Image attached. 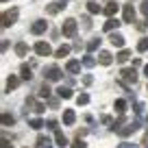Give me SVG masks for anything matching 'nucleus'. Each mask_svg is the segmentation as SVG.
<instances>
[{"label": "nucleus", "mask_w": 148, "mask_h": 148, "mask_svg": "<svg viewBox=\"0 0 148 148\" xmlns=\"http://www.w3.org/2000/svg\"><path fill=\"white\" fill-rule=\"evenodd\" d=\"M137 50H139V52H146V50H148V37L139 39V44H137Z\"/></svg>", "instance_id": "obj_31"}, {"label": "nucleus", "mask_w": 148, "mask_h": 148, "mask_svg": "<svg viewBox=\"0 0 148 148\" xmlns=\"http://www.w3.org/2000/svg\"><path fill=\"white\" fill-rule=\"evenodd\" d=\"M83 65L85 68H94V65H96V59H94L92 55H85L83 57Z\"/></svg>", "instance_id": "obj_27"}, {"label": "nucleus", "mask_w": 148, "mask_h": 148, "mask_svg": "<svg viewBox=\"0 0 148 148\" xmlns=\"http://www.w3.org/2000/svg\"><path fill=\"white\" fill-rule=\"evenodd\" d=\"M129 57H131V52H129V50H120L116 59H118V63H126V59H129Z\"/></svg>", "instance_id": "obj_25"}, {"label": "nucleus", "mask_w": 148, "mask_h": 148, "mask_svg": "<svg viewBox=\"0 0 148 148\" xmlns=\"http://www.w3.org/2000/svg\"><path fill=\"white\" fill-rule=\"evenodd\" d=\"M65 7H68V2H63V0H59V2H50V5H46V13L48 15H57L59 11H63Z\"/></svg>", "instance_id": "obj_4"}, {"label": "nucleus", "mask_w": 148, "mask_h": 148, "mask_svg": "<svg viewBox=\"0 0 148 148\" xmlns=\"http://www.w3.org/2000/svg\"><path fill=\"white\" fill-rule=\"evenodd\" d=\"M116 111L118 113H124L126 111V102L124 100H116Z\"/></svg>", "instance_id": "obj_32"}, {"label": "nucleus", "mask_w": 148, "mask_h": 148, "mask_svg": "<svg viewBox=\"0 0 148 148\" xmlns=\"http://www.w3.org/2000/svg\"><path fill=\"white\" fill-rule=\"evenodd\" d=\"M39 96H42V98H50V87H48L46 83L39 87Z\"/></svg>", "instance_id": "obj_30"}, {"label": "nucleus", "mask_w": 148, "mask_h": 148, "mask_svg": "<svg viewBox=\"0 0 148 148\" xmlns=\"http://www.w3.org/2000/svg\"><path fill=\"white\" fill-rule=\"evenodd\" d=\"M2 124H5V126H13L15 124V118L11 116V113H2Z\"/></svg>", "instance_id": "obj_24"}, {"label": "nucleus", "mask_w": 148, "mask_h": 148, "mask_svg": "<svg viewBox=\"0 0 148 148\" xmlns=\"http://www.w3.org/2000/svg\"><path fill=\"white\" fill-rule=\"evenodd\" d=\"M137 129H139V122L133 120V122H129L126 126H120V129H118V135H120V137H129V135H133Z\"/></svg>", "instance_id": "obj_3"}, {"label": "nucleus", "mask_w": 148, "mask_h": 148, "mask_svg": "<svg viewBox=\"0 0 148 148\" xmlns=\"http://www.w3.org/2000/svg\"><path fill=\"white\" fill-rule=\"evenodd\" d=\"M144 74H146V76H148V65H144Z\"/></svg>", "instance_id": "obj_43"}, {"label": "nucleus", "mask_w": 148, "mask_h": 148, "mask_svg": "<svg viewBox=\"0 0 148 148\" xmlns=\"http://www.w3.org/2000/svg\"><path fill=\"white\" fill-rule=\"evenodd\" d=\"M68 55H70V46L68 44H63V46L57 48V57H68Z\"/></svg>", "instance_id": "obj_28"}, {"label": "nucleus", "mask_w": 148, "mask_h": 148, "mask_svg": "<svg viewBox=\"0 0 148 148\" xmlns=\"http://www.w3.org/2000/svg\"><path fill=\"white\" fill-rule=\"evenodd\" d=\"M142 13L148 15V0H146V2H142Z\"/></svg>", "instance_id": "obj_40"}, {"label": "nucleus", "mask_w": 148, "mask_h": 148, "mask_svg": "<svg viewBox=\"0 0 148 148\" xmlns=\"http://www.w3.org/2000/svg\"><path fill=\"white\" fill-rule=\"evenodd\" d=\"M102 13H105V15H109V18H113V15L118 13V5H116V2H111V5H107L105 9H102Z\"/></svg>", "instance_id": "obj_18"}, {"label": "nucleus", "mask_w": 148, "mask_h": 148, "mask_svg": "<svg viewBox=\"0 0 148 148\" xmlns=\"http://www.w3.org/2000/svg\"><path fill=\"white\" fill-rule=\"evenodd\" d=\"M26 52H28V44L26 42H18L15 44V55L18 57H26Z\"/></svg>", "instance_id": "obj_15"}, {"label": "nucleus", "mask_w": 148, "mask_h": 148, "mask_svg": "<svg viewBox=\"0 0 148 148\" xmlns=\"http://www.w3.org/2000/svg\"><path fill=\"white\" fill-rule=\"evenodd\" d=\"M76 102H79V105H87L89 96H87V94H81V96H76Z\"/></svg>", "instance_id": "obj_33"}, {"label": "nucleus", "mask_w": 148, "mask_h": 148, "mask_svg": "<svg viewBox=\"0 0 148 148\" xmlns=\"http://www.w3.org/2000/svg\"><path fill=\"white\" fill-rule=\"evenodd\" d=\"M2 2H7V0H2Z\"/></svg>", "instance_id": "obj_44"}, {"label": "nucleus", "mask_w": 148, "mask_h": 148, "mask_svg": "<svg viewBox=\"0 0 148 148\" xmlns=\"http://www.w3.org/2000/svg\"><path fill=\"white\" fill-rule=\"evenodd\" d=\"M26 105H31L33 111H37V113H42V111H44V105H42V102H37L35 98H26Z\"/></svg>", "instance_id": "obj_17"}, {"label": "nucleus", "mask_w": 148, "mask_h": 148, "mask_svg": "<svg viewBox=\"0 0 148 148\" xmlns=\"http://www.w3.org/2000/svg\"><path fill=\"white\" fill-rule=\"evenodd\" d=\"M92 81H94L92 74H85V76H83V83H85V85H92Z\"/></svg>", "instance_id": "obj_37"}, {"label": "nucleus", "mask_w": 148, "mask_h": 148, "mask_svg": "<svg viewBox=\"0 0 148 148\" xmlns=\"http://www.w3.org/2000/svg\"><path fill=\"white\" fill-rule=\"evenodd\" d=\"M61 33H63L65 37H74V35H76V20L68 18L63 22V26H61Z\"/></svg>", "instance_id": "obj_2"}, {"label": "nucleus", "mask_w": 148, "mask_h": 148, "mask_svg": "<svg viewBox=\"0 0 148 148\" xmlns=\"http://www.w3.org/2000/svg\"><path fill=\"white\" fill-rule=\"evenodd\" d=\"M18 85H20V79H18V76H9V81H7V92L15 89Z\"/></svg>", "instance_id": "obj_22"}, {"label": "nucleus", "mask_w": 148, "mask_h": 148, "mask_svg": "<svg viewBox=\"0 0 148 148\" xmlns=\"http://www.w3.org/2000/svg\"><path fill=\"white\" fill-rule=\"evenodd\" d=\"M87 11H89V13H100L102 7L98 5V2H94V0H89V2H87Z\"/></svg>", "instance_id": "obj_20"}, {"label": "nucleus", "mask_w": 148, "mask_h": 148, "mask_svg": "<svg viewBox=\"0 0 148 148\" xmlns=\"http://www.w3.org/2000/svg\"><path fill=\"white\" fill-rule=\"evenodd\" d=\"M98 48H100V39H92V42H87V50L89 52H94V50H98Z\"/></svg>", "instance_id": "obj_26"}, {"label": "nucleus", "mask_w": 148, "mask_h": 148, "mask_svg": "<svg viewBox=\"0 0 148 148\" xmlns=\"http://www.w3.org/2000/svg\"><path fill=\"white\" fill-rule=\"evenodd\" d=\"M18 15H20L18 9L5 11V13H2V28H9L11 24H15V22H18Z\"/></svg>", "instance_id": "obj_1"}, {"label": "nucleus", "mask_w": 148, "mask_h": 148, "mask_svg": "<svg viewBox=\"0 0 148 148\" xmlns=\"http://www.w3.org/2000/svg\"><path fill=\"white\" fill-rule=\"evenodd\" d=\"M48 105H50L52 109H57V100H55V98H48Z\"/></svg>", "instance_id": "obj_41"}, {"label": "nucleus", "mask_w": 148, "mask_h": 148, "mask_svg": "<svg viewBox=\"0 0 148 148\" xmlns=\"http://www.w3.org/2000/svg\"><path fill=\"white\" fill-rule=\"evenodd\" d=\"M65 70H68L70 74H79V72H81V61H76V59H70L68 63H65Z\"/></svg>", "instance_id": "obj_9"}, {"label": "nucleus", "mask_w": 148, "mask_h": 148, "mask_svg": "<svg viewBox=\"0 0 148 148\" xmlns=\"http://www.w3.org/2000/svg\"><path fill=\"white\" fill-rule=\"evenodd\" d=\"M57 96H59V98H65V100H68V98H72V89H70V87H63V85H61V87L57 89Z\"/></svg>", "instance_id": "obj_19"}, {"label": "nucleus", "mask_w": 148, "mask_h": 148, "mask_svg": "<svg viewBox=\"0 0 148 148\" xmlns=\"http://www.w3.org/2000/svg\"><path fill=\"white\" fill-rule=\"evenodd\" d=\"M46 126H48V129H52V131H57V120H48Z\"/></svg>", "instance_id": "obj_36"}, {"label": "nucleus", "mask_w": 148, "mask_h": 148, "mask_svg": "<svg viewBox=\"0 0 148 148\" xmlns=\"http://www.w3.org/2000/svg\"><path fill=\"white\" fill-rule=\"evenodd\" d=\"M120 24H122V22H118V20L109 18V20H107V22H105V26H102V28H105L107 33H113V31H116L118 26H120Z\"/></svg>", "instance_id": "obj_14"}, {"label": "nucleus", "mask_w": 148, "mask_h": 148, "mask_svg": "<svg viewBox=\"0 0 148 148\" xmlns=\"http://www.w3.org/2000/svg\"><path fill=\"white\" fill-rule=\"evenodd\" d=\"M109 42L113 44V46L122 48V46H124V37H122L120 33H111V37H109Z\"/></svg>", "instance_id": "obj_13"}, {"label": "nucleus", "mask_w": 148, "mask_h": 148, "mask_svg": "<svg viewBox=\"0 0 148 148\" xmlns=\"http://www.w3.org/2000/svg\"><path fill=\"white\" fill-rule=\"evenodd\" d=\"M118 148H137V146H135V144H129V142H122Z\"/></svg>", "instance_id": "obj_38"}, {"label": "nucleus", "mask_w": 148, "mask_h": 148, "mask_svg": "<svg viewBox=\"0 0 148 148\" xmlns=\"http://www.w3.org/2000/svg\"><path fill=\"white\" fill-rule=\"evenodd\" d=\"M35 52L39 57H48V55H52V48H50L48 42H37L35 44Z\"/></svg>", "instance_id": "obj_6"}, {"label": "nucleus", "mask_w": 148, "mask_h": 148, "mask_svg": "<svg viewBox=\"0 0 148 148\" xmlns=\"http://www.w3.org/2000/svg\"><path fill=\"white\" fill-rule=\"evenodd\" d=\"M72 148H87V146H85V142H83V139L79 137V139H76V142L72 144Z\"/></svg>", "instance_id": "obj_34"}, {"label": "nucleus", "mask_w": 148, "mask_h": 148, "mask_svg": "<svg viewBox=\"0 0 148 148\" xmlns=\"http://www.w3.org/2000/svg\"><path fill=\"white\" fill-rule=\"evenodd\" d=\"M142 146H144V148H148V133L144 135V139H142Z\"/></svg>", "instance_id": "obj_42"}, {"label": "nucleus", "mask_w": 148, "mask_h": 148, "mask_svg": "<svg viewBox=\"0 0 148 148\" xmlns=\"http://www.w3.org/2000/svg\"><path fill=\"white\" fill-rule=\"evenodd\" d=\"M44 76H46V81H59L61 79V70L57 68V65H50V68L44 70Z\"/></svg>", "instance_id": "obj_5"}, {"label": "nucleus", "mask_w": 148, "mask_h": 148, "mask_svg": "<svg viewBox=\"0 0 148 148\" xmlns=\"http://www.w3.org/2000/svg\"><path fill=\"white\" fill-rule=\"evenodd\" d=\"M55 142H57V146H61V148L68 146V139H65V135L61 133V131H55Z\"/></svg>", "instance_id": "obj_16"}, {"label": "nucleus", "mask_w": 148, "mask_h": 148, "mask_svg": "<svg viewBox=\"0 0 148 148\" xmlns=\"http://www.w3.org/2000/svg\"><path fill=\"white\" fill-rule=\"evenodd\" d=\"M74 120H76V113H74V109H65V111H63V124L72 126Z\"/></svg>", "instance_id": "obj_10"}, {"label": "nucleus", "mask_w": 148, "mask_h": 148, "mask_svg": "<svg viewBox=\"0 0 148 148\" xmlns=\"http://www.w3.org/2000/svg\"><path fill=\"white\" fill-rule=\"evenodd\" d=\"M20 72H22V79H24V81H31V79H33V72H31V68H28L26 63L22 65V70H20Z\"/></svg>", "instance_id": "obj_23"}, {"label": "nucleus", "mask_w": 148, "mask_h": 148, "mask_svg": "<svg viewBox=\"0 0 148 148\" xmlns=\"http://www.w3.org/2000/svg\"><path fill=\"white\" fill-rule=\"evenodd\" d=\"M28 124H31V129H42V126H46V124H44V120H39V118H33Z\"/></svg>", "instance_id": "obj_29"}, {"label": "nucleus", "mask_w": 148, "mask_h": 148, "mask_svg": "<svg viewBox=\"0 0 148 148\" xmlns=\"http://www.w3.org/2000/svg\"><path fill=\"white\" fill-rule=\"evenodd\" d=\"M0 148H13V144H9V139H2V146H0Z\"/></svg>", "instance_id": "obj_39"}, {"label": "nucleus", "mask_w": 148, "mask_h": 148, "mask_svg": "<svg viewBox=\"0 0 148 148\" xmlns=\"http://www.w3.org/2000/svg\"><path fill=\"white\" fill-rule=\"evenodd\" d=\"M37 148H52L50 146V139L44 137V135H39V137H37Z\"/></svg>", "instance_id": "obj_21"}, {"label": "nucleus", "mask_w": 148, "mask_h": 148, "mask_svg": "<svg viewBox=\"0 0 148 148\" xmlns=\"http://www.w3.org/2000/svg\"><path fill=\"white\" fill-rule=\"evenodd\" d=\"M120 74H122V79H124L126 83L135 85V81H137V72H135V68H124Z\"/></svg>", "instance_id": "obj_7"}, {"label": "nucleus", "mask_w": 148, "mask_h": 148, "mask_svg": "<svg viewBox=\"0 0 148 148\" xmlns=\"http://www.w3.org/2000/svg\"><path fill=\"white\" fill-rule=\"evenodd\" d=\"M98 61H100L102 65H111V63H113V57H111V52L100 50V55H98Z\"/></svg>", "instance_id": "obj_12"}, {"label": "nucleus", "mask_w": 148, "mask_h": 148, "mask_svg": "<svg viewBox=\"0 0 148 148\" xmlns=\"http://www.w3.org/2000/svg\"><path fill=\"white\" fill-rule=\"evenodd\" d=\"M124 22H135V9L133 5H124Z\"/></svg>", "instance_id": "obj_11"}, {"label": "nucleus", "mask_w": 148, "mask_h": 148, "mask_svg": "<svg viewBox=\"0 0 148 148\" xmlns=\"http://www.w3.org/2000/svg\"><path fill=\"white\" fill-rule=\"evenodd\" d=\"M46 28H48V22H44V20H37V22H33L31 33H33V35H42Z\"/></svg>", "instance_id": "obj_8"}, {"label": "nucleus", "mask_w": 148, "mask_h": 148, "mask_svg": "<svg viewBox=\"0 0 148 148\" xmlns=\"http://www.w3.org/2000/svg\"><path fill=\"white\" fill-rule=\"evenodd\" d=\"M83 26L85 28H92V20H89V15H83Z\"/></svg>", "instance_id": "obj_35"}]
</instances>
